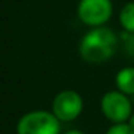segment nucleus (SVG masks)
<instances>
[{
  "label": "nucleus",
  "instance_id": "nucleus-1",
  "mask_svg": "<svg viewBox=\"0 0 134 134\" xmlns=\"http://www.w3.org/2000/svg\"><path fill=\"white\" fill-rule=\"evenodd\" d=\"M118 48V38L110 27H92L79 42V55L88 64H102L113 58Z\"/></svg>",
  "mask_w": 134,
  "mask_h": 134
},
{
  "label": "nucleus",
  "instance_id": "nucleus-2",
  "mask_svg": "<svg viewBox=\"0 0 134 134\" xmlns=\"http://www.w3.org/2000/svg\"><path fill=\"white\" fill-rule=\"evenodd\" d=\"M111 0H79L78 18L82 23L90 27L104 26L113 16Z\"/></svg>",
  "mask_w": 134,
  "mask_h": 134
},
{
  "label": "nucleus",
  "instance_id": "nucleus-3",
  "mask_svg": "<svg viewBox=\"0 0 134 134\" xmlns=\"http://www.w3.org/2000/svg\"><path fill=\"white\" fill-rule=\"evenodd\" d=\"M61 125L55 114L46 111L29 113L19 121L18 134H59Z\"/></svg>",
  "mask_w": 134,
  "mask_h": 134
},
{
  "label": "nucleus",
  "instance_id": "nucleus-4",
  "mask_svg": "<svg viewBox=\"0 0 134 134\" xmlns=\"http://www.w3.org/2000/svg\"><path fill=\"white\" fill-rule=\"evenodd\" d=\"M101 111L114 124L128 121L131 113V102L127 95L120 91H110L101 99Z\"/></svg>",
  "mask_w": 134,
  "mask_h": 134
},
{
  "label": "nucleus",
  "instance_id": "nucleus-5",
  "mask_svg": "<svg viewBox=\"0 0 134 134\" xmlns=\"http://www.w3.org/2000/svg\"><path fill=\"white\" fill-rule=\"evenodd\" d=\"M53 114L59 121H72L81 114L84 102L75 91H62L53 99Z\"/></svg>",
  "mask_w": 134,
  "mask_h": 134
},
{
  "label": "nucleus",
  "instance_id": "nucleus-6",
  "mask_svg": "<svg viewBox=\"0 0 134 134\" xmlns=\"http://www.w3.org/2000/svg\"><path fill=\"white\" fill-rule=\"evenodd\" d=\"M115 85L120 92L125 95H133L134 94V68L125 66L120 69L115 75Z\"/></svg>",
  "mask_w": 134,
  "mask_h": 134
},
{
  "label": "nucleus",
  "instance_id": "nucleus-7",
  "mask_svg": "<svg viewBox=\"0 0 134 134\" xmlns=\"http://www.w3.org/2000/svg\"><path fill=\"white\" fill-rule=\"evenodd\" d=\"M120 25L127 33H134V2H128L120 10Z\"/></svg>",
  "mask_w": 134,
  "mask_h": 134
},
{
  "label": "nucleus",
  "instance_id": "nucleus-8",
  "mask_svg": "<svg viewBox=\"0 0 134 134\" xmlns=\"http://www.w3.org/2000/svg\"><path fill=\"white\" fill-rule=\"evenodd\" d=\"M107 134H134V128H131L127 122H121V124H114Z\"/></svg>",
  "mask_w": 134,
  "mask_h": 134
},
{
  "label": "nucleus",
  "instance_id": "nucleus-9",
  "mask_svg": "<svg viewBox=\"0 0 134 134\" xmlns=\"http://www.w3.org/2000/svg\"><path fill=\"white\" fill-rule=\"evenodd\" d=\"M127 124L130 125L131 128H134V113L130 115V118H128V122H127Z\"/></svg>",
  "mask_w": 134,
  "mask_h": 134
},
{
  "label": "nucleus",
  "instance_id": "nucleus-10",
  "mask_svg": "<svg viewBox=\"0 0 134 134\" xmlns=\"http://www.w3.org/2000/svg\"><path fill=\"white\" fill-rule=\"evenodd\" d=\"M65 134H85V133L78 131V130H71V131H68V133H65Z\"/></svg>",
  "mask_w": 134,
  "mask_h": 134
}]
</instances>
